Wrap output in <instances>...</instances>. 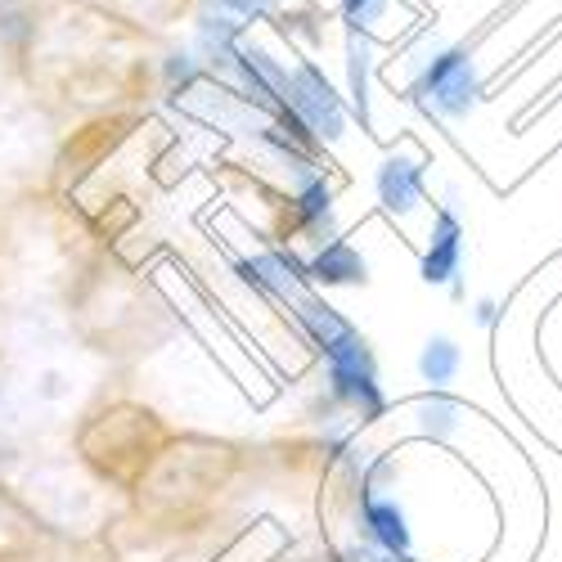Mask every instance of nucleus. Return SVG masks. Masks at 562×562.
<instances>
[{
	"label": "nucleus",
	"mask_w": 562,
	"mask_h": 562,
	"mask_svg": "<svg viewBox=\"0 0 562 562\" xmlns=\"http://www.w3.org/2000/svg\"><path fill=\"white\" fill-rule=\"evenodd\" d=\"M274 113H289L297 117L319 145H338V139L347 135V95L329 81V72H324L315 59L297 55L289 59L284 68V86H279V109Z\"/></svg>",
	"instance_id": "1"
},
{
	"label": "nucleus",
	"mask_w": 562,
	"mask_h": 562,
	"mask_svg": "<svg viewBox=\"0 0 562 562\" xmlns=\"http://www.w3.org/2000/svg\"><path fill=\"white\" fill-rule=\"evenodd\" d=\"M414 95H418V104H424L428 113H437L446 122L468 117V113H473V104H477V95H482L473 55H468L463 45H446V50H437L424 64V72H418Z\"/></svg>",
	"instance_id": "2"
},
{
	"label": "nucleus",
	"mask_w": 562,
	"mask_h": 562,
	"mask_svg": "<svg viewBox=\"0 0 562 562\" xmlns=\"http://www.w3.org/2000/svg\"><path fill=\"white\" fill-rule=\"evenodd\" d=\"M324 364H329V383H334V396L342 405H351L360 418H383L387 414L379 364H373V351L360 334H347L338 347L324 351Z\"/></svg>",
	"instance_id": "3"
},
{
	"label": "nucleus",
	"mask_w": 562,
	"mask_h": 562,
	"mask_svg": "<svg viewBox=\"0 0 562 562\" xmlns=\"http://www.w3.org/2000/svg\"><path fill=\"white\" fill-rule=\"evenodd\" d=\"M373 190H379V203L383 212L392 216H409L424 207V158H414L405 149L387 154L373 171Z\"/></svg>",
	"instance_id": "4"
},
{
	"label": "nucleus",
	"mask_w": 562,
	"mask_h": 562,
	"mask_svg": "<svg viewBox=\"0 0 562 562\" xmlns=\"http://www.w3.org/2000/svg\"><path fill=\"white\" fill-rule=\"evenodd\" d=\"M360 522H364V536L369 544H379L396 558H409V522H405V508L379 491V482H369L360 486Z\"/></svg>",
	"instance_id": "5"
},
{
	"label": "nucleus",
	"mask_w": 562,
	"mask_h": 562,
	"mask_svg": "<svg viewBox=\"0 0 562 562\" xmlns=\"http://www.w3.org/2000/svg\"><path fill=\"white\" fill-rule=\"evenodd\" d=\"M338 19L364 41H387L414 23L409 0H338Z\"/></svg>",
	"instance_id": "6"
},
{
	"label": "nucleus",
	"mask_w": 562,
	"mask_h": 562,
	"mask_svg": "<svg viewBox=\"0 0 562 562\" xmlns=\"http://www.w3.org/2000/svg\"><path fill=\"white\" fill-rule=\"evenodd\" d=\"M459 266H463V225L454 212H437L418 274H424V284H454Z\"/></svg>",
	"instance_id": "7"
},
{
	"label": "nucleus",
	"mask_w": 562,
	"mask_h": 562,
	"mask_svg": "<svg viewBox=\"0 0 562 562\" xmlns=\"http://www.w3.org/2000/svg\"><path fill=\"white\" fill-rule=\"evenodd\" d=\"M306 279L311 284H324V289H356V284H369V261L360 257L356 244L329 239L306 261Z\"/></svg>",
	"instance_id": "8"
},
{
	"label": "nucleus",
	"mask_w": 562,
	"mask_h": 562,
	"mask_svg": "<svg viewBox=\"0 0 562 562\" xmlns=\"http://www.w3.org/2000/svg\"><path fill=\"white\" fill-rule=\"evenodd\" d=\"M293 221H297V229L315 234L319 244H329L324 234L334 229V190H329V180H324L319 171L306 176V180H302V190L293 194Z\"/></svg>",
	"instance_id": "9"
},
{
	"label": "nucleus",
	"mask_w": 562,
	"mask_h": 562,
	"mask_svg": "<svg viewBox=\"0 0 562 562\" xmlns=\"http://www.w3.org/2000/svg\"><path fill=\"white\" fill-rule=\"evenodd\" d=\"M342 59H347V109L369 122V68H373V41L347 32L342 41Z\"/></svg>",
	"instance_id": "10"
},
{
	"label": "nucleus",
	"mask_w": 562,
	"mask_h": 562,
	"mask_svg": "<svg viewBox=\"0 0 562 562\" xmlns=\"http://www.w3.org/2000/svg\"><path fill=\"white\" fill-rule=\"evenodd\" d=\"M463 364V351L450 342V338H428L424 351H418V373H424V383L432 387H446Z\"/></svg>",
	"instance_id": "11"
},
{
	"label": "nucleus",
	"mask_w": 562,
	"mask_h": 562,
	"mask_svg": "<svg viewBox=\"0 0 562 562\" xmlns=\"http://www.w3.org/2000/svg\"><path fill=\"white\" fill-rule=\"evenodd\" d=\"M342 562H409V558H396V553H387L379 544H347Z\"/></svg>",
	"instance_id": "12"
},
{
	"label": "nucleus",
	"mask_w": 562,
	"mask_h": 562,
	"mask_svg": "<svg viewBox=\"0 0 562 562\" xmlns=\"http://www.w3.org/2000/svg\"><path fill=\"white\" fill-rule=\"evenodd\" d=\"M491 315H495V306H491V302H482V306H477V319H482V324H491Z\"/></svg>",
	"instance_id": "13"
}]
</instances>
